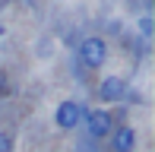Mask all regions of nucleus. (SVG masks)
Segmentation results:
<instances>
[{"instance_id": "1", "label": "nucleus", "mask_w": 155, "mask_h": 152, "mask_svg": "<svg viewBox=\"0 0 155 152\" xmlns=\"http://www.w3.org/2000/svg\"><path fill=\"white\" fill-rule=\"evenodd\" d=\"M89 108H82L79 101H73V98H63L57 108H54V124H57L60 130H73V127H79V121L86 117Z\"/></svg>"}, {"instance_id": "2", "label": "nucleus", "mask_w": 155, "mask_h": 152, "mask_svg": "<svg viewBox=\"0 0 155 152\" xmlns=\"http://www.w3.org/2000/svg\"><path fill=\"white\" fill-rule=\"evenodd\" d=\"M104 57H108V45H104V38L98 35H89L79 41V60L89 67V70H95V67L104 64Z\"/></svg>"}, {"instance_id": "3", "label": "nucleus", "mask_w": 155, "mask_h": 152, "mask_svg": "<svg viewBox=\"0 0 155 152\" xmlns=\"http://www.w3.org/2000/svg\"><path fill=\"white\" fill-rule=\"evenodd\" d=\"M86 127L92 140H108L111 130H114V114L104 111V108H95V111H86Z\"/></svg>"}, {"instance_id": "4", "label": "nucleus", "mask_w": 155, "mask_h": 152, "mask_svg": "<svg viewBox=\"0 0 155 152\" xmlns=\"http://www.w3.org/2000/svg\"><path fill=\"white\" fill-rule=\"evenodd\" d=\"M98 98H101V105L124 101L127 98V82L120 79V76H104V79L98 82Z\"/></svg>"}, {"instance_id": "5", "label": "nucleus", "mask_w": 155, "mask_h": 152, "mask_svg": "<svg viewBox=\"0 0 155 152\" xmlns=\"http://www.w3.org/2000/svg\"><path fill=\"white\" fill-rule=\"evenodd\" d=\"M133 146H136V130L133 127H117L111 130V149L114 152H133Z\"/></svg>"}, {"instance_id": "6", "label": "nucleus", "mask_w": 155, "mask_h": 152, "mask_svg": "<svg viewBox=\"0 0 155 152\" xmlns=\"http://www.w3.org/2000/svg\"><path fill=\"white\" fill-rule=\"evenodd\" d=\"M139 35H143V38H152V19L149 16L139 19Z\"/></svg>"}, {"instance_id": "7", "label": "nucleus", "mask_w": 155, "mask_h": 152, "mask_svg": "<svg viewBox=\"0 0 155 152\" xmlns=\"http://www.w3.org/2000/svg\"><path fill=\"white\" fill-rule=\"evenodd\" d=\"M0 152H13V136L6 130H0Z\"/></svg>"}, {"instance_id": "8", "label": "nucleus", "mask_w": 155, "mask_h": 152, "mask_svg": "<svg viewBox=\"0 0 155 152\" xmlns=\"http://www.w3.org/2000/svg\"><path fill=\"white\" fill-rule=\"evenodd\" d=\"M6 95H10V76L0 70V98H6Z\"/></svg>"}, {"instance_id": "9", "label": "nucleus", "mask_w": 155, "mask_h": 152, "mask_svg": "<svg viewBox=\"0 0 155 152\" xmlns=\"http://www.w3.org/2000/svg\"><path fill=\"white\" fill-rule=\"evenodd\" d=\"M6 35V25H3V19H0V38H3Z\"/></svg>"}]
</instances>
